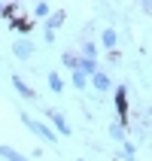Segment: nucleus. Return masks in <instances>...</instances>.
<instances>
[{"label": "nucleus", "mask_w": 152, "mask_h": 161, "mask_svg": "<svg viewBox=\"0 0 152 161\" xmlns=\"http://www.w3.org/2000/svg\"><path fill=\"white\" fill-rule=\"evenodd\" d=\"M116 109H119V116H125V109H128V103H125V88H119V94H116Z\"/></svg>", "instance_id": "20e7f679"}, {"label": "nucleus", "mask_w": 152, "mask_h": 161, "mask_svg": "<svg viewBox=\"0 0 152 161\" xmlns=\"http://www.w3.org/2000/svg\"><path fill=\"white\" fill-rule=\"evenodd\" d=\"M21 122H25V125L31 128V131H34L37 137H43V140H49V143H55V134H52V131H49L46 125H40V122H34L31 116H21Z\"/></svg>", "instance_id": "f257e3e1"}, {"label": "nucleus", "mask_w": 152, "mask_h": 161, "mask_svg": "<svg viewBox=\"0 0 152 161\" xmlns=\"http://www.w3.org/2000/svg\"><path fill=\"white\" fill-rule=\"evenodd\" d=\"M73 82H76V88H82V85H85V76H82V73H76V76H73Z\"/></svg>", "instance_id": "9b49d317"}, {"label": "nucleus", "mask_w": 152, "mask_h": 161, "mask_svg": "<svg viewBox=\"0 0 152 161\" xmlns=\"http://www.w3.org/2000/svg\"><path fill=\"white\" fill-rule=\"evenodd\" d=\"M107 85H110V82H107V76H104V73H94V88H100V91H104Z\"/></svg>", "instance_id": "423d86ee"}, {"label": "nucleus", "mask_w": 152, "mask_h": 161, "mask_svg": "<svg viewBox=\"0 0 152 161\" xmlns=\"http://www.w3.org/2000/svg\"><path fill=\"white\" fill-rule=\"evenodd\" d=\"M46 12H49V6H46V3H40V6H37V15L46 18Z\"/></svg>", "instance_id": "f8f14e48"}, {"label": "nucleus", "mask_w": 152, "mask_h": 161, "mask_svg": "<svg viewBox=\"0 0 152 161\" xmlns=\"http://www.w3.org/2000/svg\"><path fill=\"white\" fill-rule=\"evenodd\" d=\"M0 155H3V158H9V161H27V158H21L15 149H9V146H0Z\"/></svg>", "instance_id": "7ed1b4c3"}, {"label": "nucleus", "mask_w": 152, "mask_h": 161, "mask_svg": "<svg viewBox=\"0 0 152 161\" xmlns=\"http://www.w3.org/2000/svg\"><path fill=\"white\" fill-rule=\"evenodd\" d=\"M52 119H55V125L61 128V134H70V128H67V122H64V119L58 116V113H52Z\"/></svg>", "instance_id": "0eeeda50"}, {"label": "nucleus", "mask_w": 152, "mask_h": 161, "mask_svg": "<svg viewBox=\"0 0 152 161\" xmlns=\"http://www.w3.org/2000/svg\"><path fill=\"white\" fill-rule=\"evenodd\" d=\"M49 82H52V91H61L64 85H61V79H58V76H49Z\"/></svg>", "instance_id": "9d476101"}, {"label": "nucleus", "mask_w": 152, "mask_h": 161, "mask_svg": "<svg viewBox=\"0 0 152 161\" xmlns=\"http://www.w3.org/2000/svg\"><path fill=\"white\" fill-rule=\"evenodd\" d=\"M61 21H64V12H55V15H52V21H49V25H52V27H58V25H61Z\"/></svg>", "instance_id": "1a4fd4ad"}, {"label": "nucleus", "mask_w": 152, "mask_h": 161, "mask_svg": "<svg viewBox=\"0 0 152 161\" xmlns=\"http://www.w3.org/2000/svg\"><path fill=\"white\" fill-rule=\"evenodd\" d=\"M12 52H15L18 58H31V52H34V46L27 43V40H18V43L12 46Z\"/></svg>", "instance_id": "f03ea898"}, {"label": "nucleus", "mask_w": 152, "mask_h": 161, "mask_svg": "<svg viewBox=\"0 0 152 161\" xmlns=\"http://www.w3.org/2000/svg\"><path fill=\"white\" fill-rule=\"evenodd\" d=\"M12 85H15V88H18V91H21V94H25V97H31V94H34V91H31V88H27V85H25V82H21V79H18V76H12Z\"/></svg>", "instance_id": "39448f33"}, {"label": "nucleus", "mask_w": 152, "mask_h": 161, "mask_svg": "<svg viewBox=\"0 0 152 161\" xmlns=\"http://www.w3.org/2000/svg\"><path fill=\"white\" fill-rule=\"evenodd\" d=\"M104 43H107V46H116V31H104Z\"/></svg>", "instance_id": "6e6552de"}]
</instances>
